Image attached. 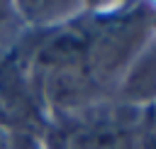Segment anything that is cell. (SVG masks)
I'll list each match as a JSON object with an SVG mask.
<instances>
[{
  "label": "cell",
  "mask_w": 156,
  "mask_h": 149,
  "mask_svg": "<svg viewBox=\"0 0 156 149\" xmlns=\"http://www.w3.org/2000/svg\"><path fill=\"white\" fill-rule=\"evenodd\" d=\"M129 134L119 127H98L78 139V149H129Z\"/></svg>",
  "instance_id": "1"
}]
</instances>
